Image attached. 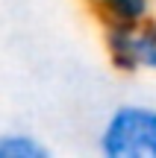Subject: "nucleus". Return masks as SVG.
I'll use <instances>...</instances> for the list:
<instances>
[{"label":"nucleus","mask_w":156,"mask_h":158,"mask_svg":"<svg viewBox=\"0 0 156 158\" xmlns=\"http://www.w3.org/2000/svg\"><path fill=\"white\" fill-rule=\"evenodd\" d=\"M103 158H156V108L147 102H121L97 132Z\"/></svg>","instance_id":"nucleus-1"},{"label":"nucleus","mask_w":156,"mask_h":158,"mask_svg":"<svg viewBox=\"0 0 156 158\" xmlns=\"http://www.w3.org/2000/svg\"><path fill=\"white\" fill-rule=\"evenodd\" d=\"M103 44L115 70L156 73V18H147L141 23H106Z\"/></svg>","instance_id":"nucleus-2"},{"label":"nucleus","mask_w":156,"mask_h":158,"mask_svg":"<svg viewBox=\"0 0 156 158\" xmlns=\"http://www.w3.org/2000/svg\"><path fill=\"white\" fill-rule=\"evenodd\" d=\"M103 23H141L153 18V0H86Z\"/></svg>","instance_id":"nucleus-3"},{"label":"nucleus","mask_w":156,"mask_h":158,"mask_svg":"<svg viewBox=\"0 0 156 158\" xmlns=\"http://www.w3.org/2000/svg\"><path fill=\"white\" fill-rule=\"evenodd\" d=\"M50 147L29 132H0V158H50Z\"/></svg>","instance_id":"nucleus-4"}]
</instances>
